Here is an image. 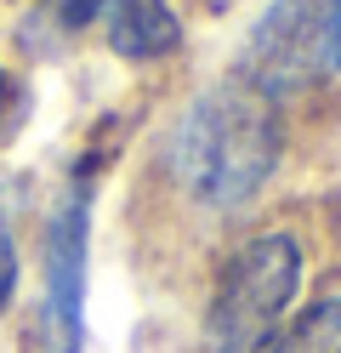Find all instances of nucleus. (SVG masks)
Here are the masks:
<instances>
[{"mask_svg":"<svg viewBox=\"0 0 341 353\" xmlns=\"http://www.w3.org/2000/svg\"><path fill=\"white\" fill-rule=\"evenodd\" d=\"M279 148H285L279 103L234 74L188 108V120L176 131V171L194 200L216 211H239L273 176Z\"/></svg>","mask_w":341,"mask_h":353,"instance_id":"1","label":"nucleus"},{"mask_svg":"<svg viewBox=\"0 0 341 353\" xmlns=\"http://www.w3.org/2000/svg\"><path fill=\"white\" fill-rule=\"evenodd\" d=\"M302 285V251L290 234H262L222 268L205 314V353H262L279 336L285 307Z\"/></svg>","mask_w":341,"mask_h":353,"instance_id":"2","label":"nucleus"},{"mask_svg":"<svg viewBox=\"0 0 341 353\" xmlns=\"http://www.w3.org/2000/svg\"><path fill=\"white\" fill-rule=\"evenodd\" d=\"M335 69V0H273L267 17L250 29V46L239 63V80H250L262 97L313 92Z\"/></svg>","mask_w":341,"mask_h":353,"instance_id":"3","label":"nucleus"},{"mask_svg":"<svg viewBox=\"0 0 341 353\" xmlns=\"http://www.w3.org/2000/svg\"><path fill=\"white\" fill-rule=\"evenodd\" d=\"M45 279H52V336L63 353H74L80 342V291H85V200L63 205L52 223V245H45Z\"/></svg>","mask_w":341,"mask_h":353,"instance_id":"4","label":"nucleus"},{"mask_svg":"<svg viewBox=\"0 0 341 353\" xmlns=\"http://www.w3.org/2000/svg\"><path fill=\"white\" fill-rule=\"evenodd\" d=\"M103 29H108V46L120 57H131V63L165 57L182 40L171 0H108L103 6Z\"/></svg>","mask_w":341,"mask_h":353,"instance_id":"5","label":"nucleus"},{"mask_svg":"<svg viewBox=\"0 0 341 353\" xmlns=\"http://www.w3.org/2000/svg\"><path fill=\"white\" fill-rule=\"evenodd\" d=\"M267 353H341V296L307 307L290 330L267 342Z\"/></svg>","mask_w":341,"mask_h":353,"instance_id":"6","label":"nucleus"},{"mask_svg":"<svg viewBox=\"0 0 341 353\" xmlns=\"http://www.w3.org/2000/svg\"><path fill=\"white\" fill-rule=\"evenodd\" d=\"M108 0H45V17H52L57 29H85V23H97Z\"/></svg>","mask_w":341,"mask_h":353,"instance_id":"7","label":"nucleus"},{"mask_svg":"<svg viewBox=\"0 0 341 353\" xmlns=\"http://www.w3.org/2000/svg\"><path fill=\"white\" fill-rule=\"evenodd\" d=\"M12 285H17V256H12V234H6V216H0V307H6Z\"/></svg>","mask_w":341,"mask_h":353,"instance_id":"8","label":"nucleus"},{"mask_svg":"<svg viewBox=\"0 0 341 353\" xmlns=\"http://www.w3.org/2000/svg\"><path fill=\"white\" fill-rule=\"evenodd\" d=\"M335 69H341V0H335Z\"/></svg>","mask_w":341,"mask_h":353,"instance_id":"9","label":"nucleus"},{"mask_svg":"<svg viewBox=\"0 0 341 353\" xmlns=\"http://www.w3.org/2000/svg\"><path fill=\"white\" fill-rule=\"evenodd\" d=\"M0 108H6V74H0Z\"/></svg>","mask_w":341,"mask_h":353,"instance_id":"10","label":"nucleus"}]
</instances>
